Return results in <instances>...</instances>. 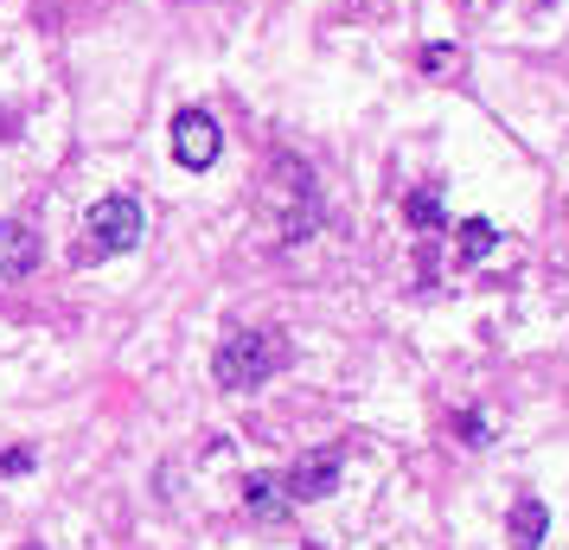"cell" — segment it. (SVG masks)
I'll return each mask as SVG.
<instances>
[{
	"label": "cell",
	"mask_w": 569,
	"mask_h": 550,
	"mask_svg": "<svg viewBox=\"0 0 569 550\" xmlns=\"http://www.w3.org/2000/svg\"><path fill=\"white\" fill-rule=\"evenodd\" d=\"M218 148H224L218 116H206V109H180V116H173V160H180V167L206 173L211 160H218Z\"/></svg>",
	"instance_id": "cell-4"
},
{
	"label": "cell",
	"mask_w": 569,
	"mask_h": 550,
	"mask_svg": "<svg viewBox=\"0 0 569 550\" xmlns=\"http://www.w3.org/2000/svg\"><path fill=\"white\" fill-rule=\"evenodd\" d=\"M39 269V237L27 224H0V282H20Z\"/></svg>",
	"instance_id": "cell-6"
},
{
	"label": "cell",
	"mask_w": 569,
	"mask_h": 550,
	"mask_svg": "<svg viewBox=\"0 0 569 550\" xmlns=\"http://www.w3.org/2000/svg\"><path fill=\"white\" fill-rule=\"evenodd\" d=\"M448 64H455V46H429L422 52V71H448Z\"/></svg>",
	"instance_id": "cell-11"
},
{
	"label": "cell",
	"mask_w": 569,
	"mask_h": 550,
	"mask_svg": "<svg viewBox=\"0 0 569 550\" xmlns=\"http://www.w3.org/2000/svg\"><path fill=\"white\" fill-rule=\"evenodd\" d=\"M403 218H410L416 231H436L441 224V199L436 192H410V199H403Z\"/></svg>",
	"instance_id": "cell-10"
},
{
	"label": "cell",
	"mask_w": 569,
	"mask_h": 550,
	"mask_svg": "<svg viewBox=\"0 0 569 550\" xmlns=\"http://www.w3.org/2000/svg\"><path fill=\"white\" fill-rule=\"evenodd\" d=\"M141 231H148V218H141V206H134L129 192H109V199H97L90 206V218H83V257H122V250H134L141 243Z\"/></svg>",
	"instance_id": "cell-3"
},
{
	"label": "cell",
	"mask_w": 569,
	"mask_h": 550,
	"mask_svg": "<svg viewBox=\"0 0 569 550\" xmlns=\"http://www.w3.org/2000/svg\"><path fill=\"white\" fill-rule=\"evenodd\" d=\"M339 487V454L333 448H320V454H308V461H295V473L282 480L288 499H327Z\"/></svg>",
	"instance_id": "cell-5"
},
{
	"label": "cell",
	"mask_w": 569,
	"mask_h": 550,
	"mask_svg": "<svg viewBox=\"0 0 569 550\" xmlns=\"http://www.w3.org/2000/svg\"><path fill=\"white\" fill-rule=\"evenodd\" d=\"M0 141H13V116L7 109H0Z\"/></svg>",
	"instance_id": "cell-12"
},
{
	"label": "cell",
	"mask_w": 569,
	"mask_h": 550,
	"mask_svg": "<svg viewBox=\"0 0 569 550\" xmlns=\"http://www.w3.org/2000/svg\"><path fill=\"white\" fill-rule=\"evenodd\" d=\"M262 206L276 218V243H301V237L320 224V192H313L308 160H295V154L269 160V192H262Z\"/></svg>",
	"instance_id": "cell-1"
},
{
	"label": "cell",
	"mask_w": 569,
	"mask_h": 550,
	"mask_svg": "<svg viewBox=\"0 0 569 550\" xmlns=\"http://www.w3.org/2000/svg\"><path fill=\"white\" fill-rule=\"evenodd\" d=\"M506 531H512V550H538V544H543V531H550V512H543V499H538V493L518 499L512 519H506Z\"/></svg>",
	"instance_id": "cell-7"
},
{
	"label": "cell",
	"mask_w": 569,
	"mask_h": 550,
	"mask_svg": "<svg viewBox=\"0 0 569 550\" xmlns=\"http://www.w3.org/2000/svg\"><path fill=\"white\" fill-rule=\"evenodd\" d=\"M288 366V340L282 333H231V340L211 352V378L224 391H257L276 371Z\"/></svg>",
	"instance_id": "cell-2"
},
{
	"label": "cell",
	"mask_w": 569,
	"mask_h": 550,
	"mask_svg": "<svg viewBox=\"0 0 569 550\" xmlns=\"http://www.w3.org/2000/svg\"><path fill=\"white\" fill-rule=\"evenodd\" d=\"M243 506H250V512H257V519H282V512H288L282 487H276V480H269V473H250V480H243Z\"/></svg>",
	"instance_id": "cell-8"
},
{
	"label": "cell",
	"mask_w": 569,
	"mask_h": 550,
	"mask_svg": "<svg viewBox=\"0 0 569 550\" xmlns=\"http://www.w3.org/2000/svg\"><path fill=\"white\" fill-rule=\"evenodd\" d=\"M492 243H499V231H492L487 218H467V224H461V257H467V262H480Z\"/></svg>",
	"instance_id": "cell-9"
}]
</instances>
